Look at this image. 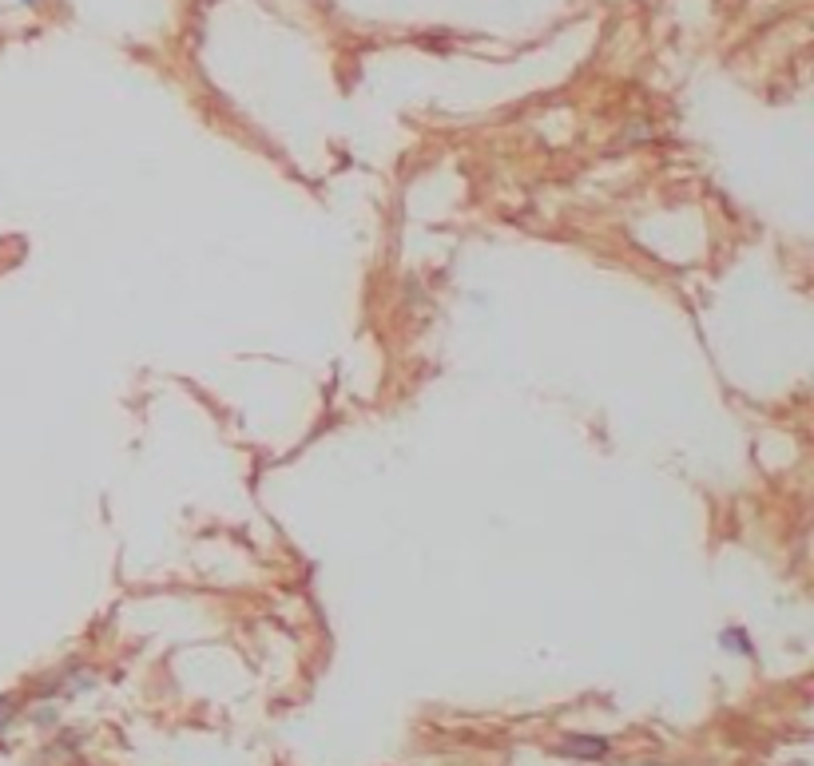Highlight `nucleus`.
<instances>
[{
  "label": "nucleus",
  "instance_id": "1",
  "mask_svg": "<svg viewBox=\"0 0 814 766\" xmlns=\"http://www.w3.org/2000/svg\"><path fill=\"white\" fill-rule=\"evenodd\" d=\"M564 758H581V763H596V758L608 755V739L600 735H569L564 743L557 746Z\"/></svg>",
  "mask_w": 814,
  "mask_h": 766
},
{
  "label": "nucleus",
  "instance_id": "2",
  "mask_svg": "<svg viewBox=\"0 0 814 766\" xmlns=\"http://www.w3.org/2000/svg\"><path fill=\"white\" fill-rule=\"evenodd\" d=\"M720 643H723V648L739 651V655H755V648H751V639H747L743 627H727V631L720 636Z\"/></svg>",
  "mask_w": 814,
  "mask_h": 766
},
{
  "label": "nucleus",
  "instance_id": "3",
  "mask_svg": "<svg viewBox=\"0 0 814 766\" xmlns=\"http://www.w3.org/2000/svg\"><path fill=\"white\" fill-rule=\"evenodd\" d=\"M16 719V699L12 695H0V735L9 731V723Z\"/></svg>",
  "mask_w": 814,
  "mask_h": 766
},
{
  "label": "nucleus",
  "instance_id": "4",
  "mask_svg": "<svg viewBox=\"0 0 814 766\" xmlns=\"http://www.w3.org/2000/svg\"><path fill=\"white\" fill-rule=\"evenodd\" d=\"M36 723H56V711H52V707H40V711H36Z\"/></svg>",
  "mask_w": 814,
  "mask_h": 766
},
{
  "label": "nucleus",
  "instance_id": "5",
  "mask_svg": "<svg viewBox=\"0 0 814 766\" xmlns=\"http://www.w3.org/2000/svg\"><path fill=\"white\" fill-rule=\"evenodd\" d=\"M24 4H36V0H24Z\"/></svg>",
  "mask_w": 814,
  "mask_h": 766
}]
</instances>
